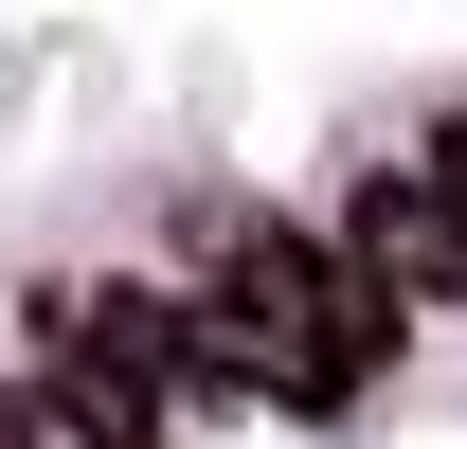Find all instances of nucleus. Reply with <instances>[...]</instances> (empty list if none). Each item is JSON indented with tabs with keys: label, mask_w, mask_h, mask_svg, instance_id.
<instances>
[{
	"label": "nucleus",
	"mask_w": 467,
	"mask_h": 449,
	"mask_svg": "<svg viewBox=\"0 0 467 449\" xmlns=\"http://www.w3.org/2000/svg\"><path fill=\"white\" fill-rule=\"evenodd\" d=\"M396 324L413 306L359 270V252L252 216V198L198 234V341H216V395H252V413H359L378 360H396Z\"/></svg>",
	"instance_id": "f257e3e1"
},
{
	"label": "nucleus",
	"mask_w": 467,
	"mask_h": 449,
	"mask_svg": "<svg viewBox=\"0 0 467 449\" xmlns=\"http://www.w3.org/2000/svg\"><path fill=\"white\" fill-rule=\"evenodd\" d=\"M18 341H36V378H72L109 432H162L180 395H216V341H198V287L162 270H90V287H36L18 306Z\"/></svg>",
	"instance_id": "f03ea898"
},
{
	"label": "nucleus",
	"mask_w": 467,
	"mask_h": 449,
	"mask_svg": "<svg viewBox=\"0 0 467 449\" xmlns=\"http://www.w3.org/2000/svg\"><path fill=\"white\" fill-rule=\"evenodd\" d=\"M342 252L396 287V306H467V198L431 180V144L359 162V198H342Z\"/></svg>",
	"instance_id": "7ed1b4c3"
},
{
	"label": "nucleus",
	"mask_w": 467,
	"mask_h": 449,
	"mask_svg": "<svg viewBox=\"0 0 467 449\" xmlns=\"http://www.w3.org/2000/svg\"><path fill=\"white\" fill-rule=\"evenodd\" d=\"M0 449H144V432H109L72 378H0Z\"/></svg>",
	"instance_id": "20e7f679"
},
{
	"label": "nucleus",
	"mask_w": 467,
	"mask_h": 449,
	"mask_svg": "<svg viewBox=\"0 0 467 449\" xmlns=\"http://www.w3.org/2000/svg\"><path fill=\"white\" fill-rule=\"evenodd\" d=\"M431 180H450V198H467V109H450V126H431Z\"/></svg>",
	"instance_id": "39448f33"
}]
</instances>
